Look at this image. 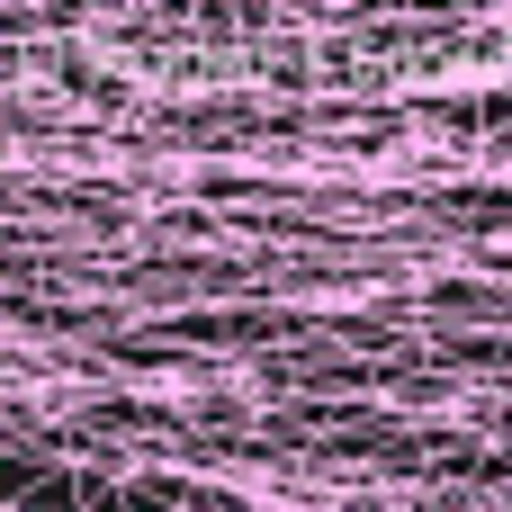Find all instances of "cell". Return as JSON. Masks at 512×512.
Segmentation results:
<instances>
[{
  "label": "cell",
  "mask_w": 512,
  "mask_h": 512,
  "mask_svg": "<svg viewBox=\"0 0 512 512\" xmlns=\"http://www.w3.org/2000/svg\"><path fill=\"white\" fill-rule=\"evenodd\" d=\"M432 306H441V315H486L495 297H486V288H468V279H441V288H432Z\"/></svg>",
  "instance_id": "1"
}]
</instances>
